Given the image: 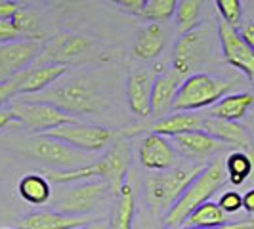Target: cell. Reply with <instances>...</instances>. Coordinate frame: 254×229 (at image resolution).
Instances as JSON below:
<instances>
[{
    "mask_svg": "<svg viewBox=\"0 0 254 229\" xmlns=\"http://www.w3.org/2000/svg\"><path fill=\"white\" fill-rule=\"evenodd\" d=\"M182 82L184 76H180L176 71H166L155 76L151 92V118H161L172 113Z\"/></svg>",
    "mask_w": 254,
    "mask_h": 229,
    "instance_id": "ffe728a7",
    "label": "cell"
},
{
    "mask_svg": "<svg viewBox=\"0 0 254 229\" xmlns=\"http://www.w3.org/2000/svg\"><path fill=\"white\" fill-rule=\"evenodd\" d=\"M60 2H65V4H75V2H80V0H60Z\"/></svg>",
    "mask_w": 254,
    "mask_h": 229,
    "instance_id": "7bdbcfd3",
    "label": "cell"
},
{
    "mask_svg": "<svg viewBox=\"0 0 254 229\" xmlns=\"http://www.w3.org/2000/svg\"><path fill=\"white\" fill-rule=\"evenodd\" d=\"M46 136L64 141L67 145H71L75 149H80V151L84 153L103 151L117 138L111 128L98 126V124H82L78 120L54 128L50 132H46Z\"/></svg>",
    "mask_w": 254,
    "mask_h": 229,
    "instance_id": "9c48e42d",
    "label": "cell"
},
{
    "mask_svg": "<svg viewBox=\"0 0 254 229\" xmlns=\"http://www.w3.org/2000/svg\"><path fill=\"white\" fill-rule=\"evenodd\" d=\"M96 220L102 218H92V216H67V214H60V212H33L29 216L23 218L21 222V229H78L88 226Z\"/></svg>",
    "mask_w": 254,
    "mask_h": 229,
    "instance_id": "44dd1931",
    "label": "cell"
},
{
    "mask_svg": "<svg viewBox=\"0 0 254 229\" xmlns=\"http://www.w3.org/2000/svg\"><path fill=\"white\" fill-rule=\"evenodd\" d=\"M29 102L50 103L73 116L96 113L100 107L98 94L86 78H71V80H62V82L58 80L54 86L46 88L44 92L29 96Z\"/></svg>",
    "mask_w": 254,
    "mask_h": 229,
    "instance_id": "8992f818",
    "label": "cell"
},
{
    "mask_svg": "<svg viewBox=\"0 0 254 229\" xmlns=\"http://www.w3.org/2000/svg\"><path fill=\"white\" fill-rule=\"evenodd\" d=\"M115 195L103 179H88L62 185V189L52 197L54 212L67 214V216H90L103 208Z\"/></svg>",
    "mask_w": 254,
    "mask_h": 229,
    "instance_id": "277c9868",
    "label": "cell"
},
{
    "mask_svg": "<svg viewBox=\"0 0 254 229\" xmlns=\"http://www.w3.org/2000/svg\"><path fill=\"white\" fill-rule=\"evenodd\" d=\"M247 153H249V157H251V163H253V172H251V178H249V181H247V183H249L251 187H254V151L251 149V151H247Z\"/></svg>",
    "mask_w": 254,
    "mask_h": 229,
    "instance_id": "b9f144b4",
    "label": "cell"
},
{
    "mask_svg": "<svg viewBox=\"0 0 254 229\" xmlns=\"http://www.w3.org/2000/svg\"><path fill=\"white\" fill-rule=\"evenodd\" d=\"M19 96V75L0 80V109Z\"/></svg>",
    "mask_w": 254,
    "mask_h": 229,
    "instance_id": "1f68e13d",
    "label": "cell"
},
{
    "mask_svg": "<svg viewBox=\"0 0 254 229\" xmlns=\"http://www.w3.org/2000/svg\"><path fill=\"white\" fill-rule=\"evenodd\" d=\"M235 78H220L208 73H193L184 78L178 90V96L174 100V111L182 113H195L199 109H210L216 105L224 96H228L229 90L235 86Z\"/></svg>",
    "mask_w": 254,
    "mask_h": 229,
    "instance_id": "5b68a950",
    "label": "cell"
},
{
    "mask_svg": "<svg viewBox=\"0 0 254 229\" xmlns=\"http://www.w3.org/2000/svg\"><path fill=\"white\" fill-rule=\"evenodd\" d=\"M134 216H136V197L132 187L125 183L121 193L113 199L109 229H132Z\"/></svg>",
    "mask_w": 254,
    "mask_h": 229,
    "instance_id": "d4e9b609",
    "label": "cell"
},
{
    "mask_svg": "<svg viewBox=\"0 0 254 229\" xmlns=\"http://www.w3.org/2000/svg\"><path fill=\"white\" fill-rule=\"evenodd\" d=\"M203 128V116L195 113H182V111H174V113L155 118L151 122H143V124H134V126L123 128L117 134V138H134L140 134H159L165 138H174L180 134H188V132H195Z\"/></svg>",
    "mask_w": 254,
    "mask_h": 229,
    "instance_id": "30bf717a",
    "label": "cell"
},
{
    "mask_svg": "<svg viewBox=\"0 0 254 229\" xmlns=\"http://www.w3.org/2000/svg\"><path fill=\"white\" fill-rule=\"evenodd\" d=\"M166 46V31L161 23H147L141 27L134 40V56L151 61L159 57Z\"/></svg>",
    "mask_w": 254,
    "mask_h": 229,
    "instance_id": "7402d4cb",
    "label": "cell"
},
{
    "mask_svg": "<svg viewBox=\"0 0 254 229\" xmlns=\"http://www.w3.org/2000/svg\"><path fill=\"white\" fill-rule=\"evenodd\" d=\"M23 4L13 2V0H0V21H12L13 15Z\"/></svg>",
    "mask_w": 254,
    "mask_h": 229,
    "instance_id": "e575fe53",
    "label": "cell"
},
{
    "mask_svg": "<svg viewBox=\"0 0 254 229\" xmlns=\"http://www.w3.org/2000/svg\"><path fill=\"white\" fill-rule=\"evenodd\" d=\"M203 132L216 138L228 147L239 149V151H251L253 149V138L249 128L226 118H214V116H203Z\"/></svg>",
    "mask_w": 254,
    "mask_h": 229,
    "instance_id": "e0dca14e",
    "label": "cell"
},
{
    "mask_svg": "<svg viewBox=\"0 0 254 229\" xmlns=\"http://www.w3.org/2000/svg\"><path fill=\"white\" fill-rule=\"evenodd\" d=\"M224 224H229L226 212L218 206V203L206 201L204 204H201L199 208H195L191 212V216L188 218V222H186L184 228L210 229V228H218V226H224Z\"/></svg>",
    "mask_w": 254,
    "mask_h": 229,
    "instance_id": "484cf974",
    "label": "cell"
},
{
    "mask_svg": "<svg viewBox=\"0 0 254 229\" xmlns=\"http://www.w3.org/2000/svg\"><path fill=\"white\" fill-rule=\"evenodd\" d=\"M170 141L174 143L180 157L188 163H208V159H212L218 153L228 149L226 143L208 136L203 130L180 134V136L170 138Z\"/></svg>",
    "mask_w": 254,
    "mask_h": 229,
    "instance_id": "2e32d148",
    "label": "cell"
},
{
    "mask_svg": "<svg viewBox=\"0 0 254 229\" xmlns=\"http://www.w3.org/2000/svg\"><path fill=\"white\" fill-rule=\"evenodd\" d=\"M216 10L222 17V21H226L228 25L237 27L241 23L243 17V4L241 0H214Z\"/></svg>",
    "mask_w": 254,
    "mask_h": 229,
    "instance_id": "4dcf8cb0",
    "label": "cell"
},
{
    "mask_svg": "<svg viewBox=\"0 0 254 229\" xmlns=\"http://www.w3.org/2000/svg\"><path fill=\"white\" fill-rule=\"evenodd\" d=\"M0 145L23 159L35 161L52 170H73L94 163L90 159V153L75 149L46 134H31L29 138H17V136L4 138L0 140Z\"/></svg>",
    "mask_w": 254,
    "mask_h": 229,
    "instance_id": "6da1fadb",
    "label": "cell"
},
{
    "mask_svg": "<svg viewBox=\"0 0 254 229\" xmlns=\"http://www.w3.org/2000/svg\"><path fill=\"white\" fill-rule=\"evenodd\" d=\"M64 75H67V67L65 65L33 63L27 71L19 73V96L40 94L46 88L54 86Z\"/></svg>",
    "mask_w": 254,
    "mask_h": 229,
    "instance_id": "ac0fdd59",
    "label": "cell"
},
{
    "mask_svg": "<svg viewBox=\"0 0 254 229\" xmlns=\"http://www.w3.org/2000/svg\"><path fill=\"white\" fill-rule=\"evenodd\" d=\"M10 126L19 128V124H17V120L13 118V114L10 113V109H0V132Z\"/></svg>",
    "mask_w": 254,
    "mask_h": 229,
    "instance_id": "8d00e7d4",
    "label": "cell"
},
{
    "mask_svg": "<svg viewBox=\"0 0 254 229\" xmlns=\"http://www.w3.org/2000/svg\"><path fill=\"white\" fill-rule=\"evenodd\" d=\"M228 172H226V163L224 159H214L210 161L206 168L190 183V187L184 191V195L178 199L165 216L166 229H182L186 226L188 218L195 208L212 199L228 183Z\"/></svg>",
    "mask_w": 254,
    "mask_h": 229,
    "instance_id": "3957f363",
    "label": "cell"
},
{
    "mask_svg": "<svg viewBox=\"0 0 254 229\" xmlns=\"http://www.w3.org/2000/svg\"><path fill=\"white\" fill-rule=\"evenodd\" d=\"M100 161L103 165V181L109 185L111 193L117 197L125 185L128 170L134 161V151H132L130 141L125 138H117V141L109 145V149L105 151V155Z\"/></svg>",
    "mask_w": 254,
    "mask_h": 229,
    "instance_id": "5bb4252c",
    "label": "cell"
},
{
    "mask_svg": "<svg viewBox=\"0 0 254 229\" xmlns=\"http://www.w3.org/2000/svg\"><path fill=\"white\" fill-rule=\"evenodd\" d=\"M15 229H21V228H15Z\"/></svg>",
    "mask_w": 254,
    "mask_h": 229,
    "instance_id": "f6af8a7d",
    "label": "cell"
},
{
    "mask_svg": "<svg viewBox=\"0 0 254 229\" xmlns=\"http://www.w3.org/2000/svg\"><path fill=\"white\" fill-rule=\"evenodd\" d=\"M178 2L180 0H147L145 8L141 12V17H145L151 23L166 21L176 13Z\"/></svg>",
    "mask_w": 254,
    "mask_h": 229,
    "instance_id": "f546056e",
    "label": "cell"
},
{
    "mask_svg": "<svg viewBox=\"0 0 254 229\" xmlns=\"http://www.w3.org/2000/svg\"><path fill=\"white\" fill-rule=\"evenodd\" d=\"M218 40L222 46L224 59L237 71H241L254 86V52L243 40L237 27H231L226 21H220L218 23Z\"/></svg>",
    "mask_w": 254,
    "mask_h": 229,
    "instance_id": "7c38bea8",
    "label": "cell"
},
{
    "mask_svg": "<svg viewBox=\"0 0 254 229\" xmlns=\"http://www.w3.org/2000/svg\"><path fill=\"white\" fill-rule=\"evenodd\" d=\"M182 229H201V228H182ZM210 229H254V224L251 220L247 222H235V224H224V226H218V228Z\"/></svg>",
    "mask_w": 254,
    "mask_h": 229,
    "instance_id": "74e56055",
    "label": "cell"
},
{
    "mask_svg": "<svg viewBox=\"0 0 254 229\" xmlns=\"http://www.w3.org/2000/svg\"><path fill=\"white\" fill-rule=\"evenodd\" d=\"M138 159L149 172H165L182 163L170 138L159 134H143L138 145Z\"/></svg>",
    "mask_w": 254,
    "mask_h": 229,
    "instance_id": "4fadbf2b",
    "label": "cell"
},
{
    "mask_svg": "<svg viewBox=\"0 0 254 229\" xmlns=\"http://www.w3.org/2000/svg\"><path fill=\"white\" fill-rule=\"evenodd\" d=\"M208 163H180L178 166L165 172H151L145 178V201L157 216H166V212L178 203L184 191L197 178Z\"/></svg>",
    "mask_w": 254,
    "mask_h": 229,
    "instance_id": "7a4b0ae2",
    "label": "cell"
},
{
    "mask_svg": "<svg viewBox=\"0 0 254 229\" xmlns=\"http://www.w3.org/2000/svg\"><path fill=\"white\" fill-rule=\"evenodd\" d=\"M153 82H155V75L151 71H134V73L128 75L127 102L130 111L140 118H149L151 116Z\"/></svg>",
    "mask_w": 254,
    "mask_h": 229,
    "instance_id": "d6986e66",
    "label": "cell"
},
{
    "mask_svg": "<svg viewBox=\"0 0 254 229\" xmlns=\"http://www.w3.org/2000/svg\"><path fill=\"white\" fill-rule=\"evenodd\" d=\"M241 37H243V40L253 48V52H254V21H251V23H247V25L243 27L241 31Z\"/></svg>",
    "mask_w": 254,
    "mask_h": 229,
    "instance_id": "f35d334b",
    "label": "cell"
},
{
    "mask_svg": "<svg viewBox=\"0 0 254 229\" xmlns=\"http://www.w3.org/2000/svg\"><path fill=\"white\" fill-rule=\"evenodd\" d=\"M226 163V172H228V179L229 183L233 185H243L247 183L249 178H251V172H253V163H251V157L247 151H231L224 159Z\"/></svg>",
    "mask_w": 254,
    "mask_h": 229,
    "instance_id": "83f0119b",
    "label": "cell"
},
{
    "mask_svg": "<svg viewBox=\"0 0 254 229\" xmlns=\"http://www.w3.org/2000/svg\"><path fill=\"white\" fill-rule=\"evenodd\" d=\"M52 181L44 174H25L21 176L19 183H17V193L19 197L29 204L35 206H42V204L52 201Z\"/></svg>",
    "mask_w": 254,
    "mask_h": 229,
    "instance_id": "cb8c5ba5",
    "label": "cell"
},
{
    "mask_svg": "<svg viewBox=\"0 0 254 229\" xmlns=\"http://www.w3.org/2000/svg\"><path fill=\"white\" fill-rule=\"evenodd\" d=\"M90 48H92V40L88 37L64 31L50 38L48 42H44L42 54L38 56L35 63H56L67 67L75 59L82 57L84 54H88Z\"/></svg>",
    "mask_w": 254,
    "mask_h": 229,
    "instance_id": "8fae6325",
    "label": "cell"
},
{
    "mask_svg": "<svg viewBox=\"0 0 254 229\" xmlns=\"http://www.w3.org/2000/svg\"><path fill=\"white\" fill-rule=\"evenodd\" d=\"M243 208L249 212V216L254 214V187H251V189L243 195Z\"/></svg>",
    "mask_w": 254,
    "mask_h": 229,
    "instance_id": "ab89813d",
    "label": "cell"
},
{
    "mask_svg": "<svg viewBox=\"0 0 254 229\" xmlns=\"http://www.w3.org/2000/svg\"><path fill=\"white\" fill-rule=\"evenodd\" d=\"M212 50L208 31L204 27H197L186 35H180L172 52V71L188 78L195 69L203 67Z\"/></svg>",
    "mask_w": 254,
    "mask_h": 229,
    "instance_id": "ba28073f",
    "label": "cell"
},
{
    "mask_svg": "<svg viewBox=\"0 0 254 229\" xmlns=\"http://www.w3.org/2000/svg\"><path fill=\"white\" fill-rule=\"evenodd\" d=\"M254 105V96L249 92H239V94H228L224 96L216 105H212L206 114L214 118H226V120H235L239 122L247 116L249 109Z\"/></svg>",
    "mask_w": 254,
    "mask_h": 229,
    "instance_id": "603a6c76",
    "label": "cell"
},
{
    "mask_svg": "<svg viewBox=\"0 0 254 229\" xmlns=\"http://www.w3.org/2000/svg\"><path fill=\"white\" fill-rule=\"evenodd\" d=\"M78 229H107V224H105L103 220H96V222H92V224H88V226L78 228Z\"/></svg>",
    "mask_w": 254,
    "mask_h": 229,
    "instance_id": "60d3db41",
    "label": "cell"
},
{
    "mask_svg": "<svg viewBox=\"0 0 254 229\" xmlns=\"http://www.w3.org/2000/svg\"><path fill=\"white\" fill-rule=\"evenodd\" d=\"M111 2L117 4V6H121V8L127 10V12L136 13V15H141L145 4H147V0H111Z\"/></svg>",
    "mask_w": 254,
    "mask_h": 229,
    "instance_id": "d590c367",
    "label": "cell"
},
{
    "mask_svg": "<svg viewBox=\"0 0 254 229\" xmlns=\"http://www.w3.org/2000/svg\"><path fill=\"white\" fill-rule=\"evenodd\" d=\"M218 206H220L226 214H235V212H239V210L243 208V195L233 189L226 191V193L220 197Z\"/></svg>",
    "mask_w": 254,
    "mask_h": 229,
    "instance_id": "d6a6232c",
    "label": "cell"
},
{
    "mask_svg": "<svg viewBox=\"0 0 254 229\" xmlns=\"http://www.w3.org/2000/svg\"><path fill=\"white\" fill-rule=\"evenodd\" d=\"M10 113L17 120L19 128L29 130L31 134H46L54 128L76 120L73 114H67L50 103L29 102V100H17V98L10 105Z\"/></svg>",
    "mask_w": 254,
    "mask_h": 229,
    "instance_id": "52a82bcc",
    "label": "cell"
},
{
    "mask_svg": "<svg viewBox=\"0 0 254 229\" xmlns=\"http://www.w3.org/2000/svg\"><path fill=\"white\" fill-rule=\"evenodd\" d=\"M201 13H203V0H180L174 13L180 35H186L201 25Z\"/></svg>",
    "mask_w": 254,
    "mask_h": 229,
    "instance_id": "4316f807",
    "label": "cell"
},
{
    "mask_svg": "<svg viewBox=\"0 0 254 229\" xmlns=\"http://www.w3.org/2000/svg\"><path fill=\"white\" fill-rule=\"evenodd\" d=\"M12 25L19 31V35L25 40H44V35L38 31V17L35 10L21 6L17 13L13 15Z\"/></svg>",
    "mask_w": 254,
    "mask_h": 229,
    "instance_id": "f1b7e54d",
    "label": "cell"
},
{
    "mask_svg": "<svg viewBox=\"0 0 254 229\" xmlns=\"http://www.w3.org/2000/svg\"><path fill=\"white\" fill-rule=\"evenodd\" d=\"M251 222H253V224H254V214H253V216H251Z\"/></svg>",
    "mask_w": 254,
    "mask_h": 229,
    "instance_id": "ee69618b",
    "label": "cell"
},
{
    "mask_svg": "<svg viewBox=\"0 0 254 229\" xmlns=\"http://www.w3.org/2000/svg\"><path fill=\"white\" fill-rule=\"evenodd\" d=\"M15 40H25L19 35V31L12 25V21H0V44H8Z\"/></svg>",
    "mask_w": 254,
    "mask_h": 229,
    "instance_id": "836d02e7",
    "label": "cell"
},
{
    "mask_svg": "<svg viewBox=\"0 0 254 229\" xmlns=\"http://www.w3.org/2000/svg\"><path fill=\"white\" fill-rule=\"evenodd\" d=\"M44 40H15L0 44V76L12 78L27 71L42 54Z\"/></svg>",
    "mask_w": 254,
    "mask_h": 229,
    "instance_id": "9a60e30c",
    "label": "cell"
}]
</instances>
